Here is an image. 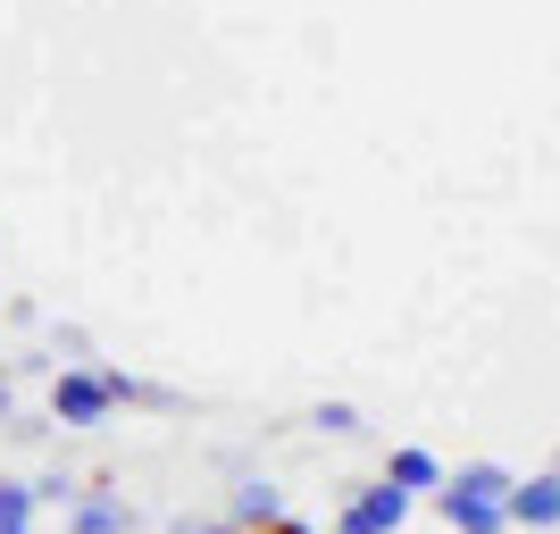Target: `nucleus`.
<instances>
[{
	"mask_svg": "<svg viewBox=\"0 0 560 534\" xmlns=\"http://www.w3.org/2000/svg\"><path fill=\"white\" fill-rule=\"evenodd\" d=\"M410 510H419V501H410V493L401 485H385V476H369V485L351 493L343 501V518H335V534H401L410 526Z\"/></svg>",
	"mask_w": 560,
	"mask_h": 534,
	"instance_id": "obj_1",
	"label": "nucleus"
},
{
	"mask_svg": "<svg viewBox=\"0 0 560 534\" xmlns=\"http://www.w3.org/2000/svg\"><path fill=\"white\" fill-rule=\"evenodd\" d=\"M117 401H109V376L101 368H59L50 376V426H101Z\"/></svg>",
	"mask_w": 560,
	"mask_h": 534,
	"instance_id": "obj_2",
	"label": "nucleus"
},
{
	"mask_svg": "<svg viewBox=\"0 0 560 534\" xmlns=\"http://www.w3.org/2000/svg\"><path fill=\"white\" fill-rule=\"evenodd\" d=\"M502 518H511V526H527V534H552V526H560V485H552V476H511Z\"/></svg>",
	"mask_w": 560,
	"mask_h": 534,
	"instance_id": "obj_3",
	"label": "nucleus"
},
{
	"mask_svg": "<svg viewBox=\"0 0 560 534\" xmlns=\"http://www.w3.org/2000/svg\"><path fill=\"white\" fill-rule=\"evenodd\" d=\"M68 534H135V501H117L109 485L75 493L68 501Z\"/></svg>",
	"mask_w": 560,
	"mask_h": 534,
	"instance_id": "obj_4",
	"label": "nucleus"
},
{
	"mask_svg": "<svg viewBox=\"0 0 560 534\" xmlns=\"http://www.w3.org/2000/svg\"><path fill=\"white\" fill-rule=\"evenodd\" d=\"M435 510H444V526L452 534H511V518H502V501H477V493H452V485H435L427 493Z\"/></svg>",
	"mask_w": 560,
	"mask_h": 534,
	"instance_id": "obj_5",
	"label": "nucleus"
},
{
	"mask_svg": "<svg viewBox=\"0 0 560 534\" xmlns=\"http://www.w3.org/2000/svg\"><path fill=\"white\" fill-rule=\"evenodd\" d=\"M385 485H401L410 501H427V493L444 485V460H435V451H419V442H401L394 460H385Z\"/></svg>",
	"mask_w": 560,
	"mask_h": 534,
	"instance_id": "obj_6",
	"label": "nucleus"
},
{
	"mask_svg": "<svg viewBox=\"0 0 560 534\" xmlns=\"http://www.w3.org/2000/svg\"><path fill=\"white\" fill-rule=\"evenodd\" d=\"M284 518V493L268 485V476H243L234 485V526H277Z\"/></svg>",
	"mask_w": 560,
	"mask_h": 534,
	"instance_id": "obj_7",
	"label": "nucleus"
},
{
	"mask_svg": "<svg viewBox=\"0 0 560 534\" xmlns=\"http://www.w3.org/2000/svg\"><path fill=\"white\" fill-rule=\"evenodd\" d=\"M444 485H452V493H477V501H502V493H511V467L468 460V467H444Z\"/></svg>",
	"mask_w": 560,
	"mask_h": 534,
	"instance_id": "obj_8",
	"label": "nucleus"
},
{
	"mask_svg": "<svg viewBox=\"0 0 560 534\" xmlns=\"http://www.w3.org/2000/svg\"><path fill=\"white\" fill-rule=\"evenodd\" d=\"M34 510H43L34 485H25V476H0V526H34Z\"/></svg>",
	"mask_w": 560,
	"mask_h": 534,
	"instance_id": "obj_9",
	"label": "nucleus"
},
{
	"mask_svg": "<svg viewBox=\"0 0 560 534\" xmlns=\"http://www.w3.org/2000/svg\"><path fill=\"white\" fill-rule=\"evenodd\" d=\"M310 426H318V435H360V410H351V401H318Z\"/></svg>",
	"mask_w": 560,
	"mask_h": 534,
	"instance_id": "obj_10",
	"label": "nucleus"
},
{
	"mask_svg": "<svg viewBox=\"0 0 560 534\" xmlns=\"http://www.w3.org/2000/svg\"><path fill=\"white\" fill-rule=\"evenodd\" d=\"M9 410H18V384H9V368H0V418H9Z\"/></svg>",
	"mask_w": 560,
	"mask_h": 534,
	"instance_id": "obj_11",
	"label": "nucleus"
},
{
	"mask_svg": "<svg viewBox=\"0 0 560 534\" xmlns=\"http://www.w3.org/2000/svg\"><path fill=\"white\" fill-rule=\"evenodd\" d=\"M0 534H34V526H0Z\"/></svg>",
	"mask_w": 560,
	"mask_h": 534,
	"instance_id": "obj_12",
	"label": "nucleus"
}]
</instances>
